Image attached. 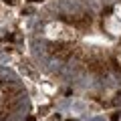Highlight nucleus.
Listing matches in <instances>:
<instances>
[{"mask_svg": "<svg viewBox=\"0 0 121 121\" xmlns=\"http://www.w3.org/2000/svg\"><path fill=\"white\" fill-rule=\"evenodd\" d=\"M75 48L77 47H73L71 43H51L48 44V52H51L52 56H56V59H60V60L73 59Z\"/></svg>", "mask_w": 121, "mask_h": 121, "instance_id": "f257e3e1", "label": "nucleus"}, {"mask_svg": "<svg viewBox=\"0 0 121 121\" xmlns=\"http://www.w3.org/2000/svg\"><path fill=\"white\" fill-rule=\"evenodd\" d=\"M63 20L69 22V24H73L75 28H79V30H85V28H89V26L93 24V16L87 14V12H83V14H73V16H65Z\"/></svg>", "mask_w": 121, "mask_h": 121, "instance_id": "f03ea898", "label": "nucleus"}, {"mask_svg": "<svg viewBox=\"0 0 121 121\" xmlns=\"http://www.w3.org/2000/svg\"><path fill=\"white\" fill-rule=\"evenodd\" d=\"M111 121H119V113H113V115H111Z\"/></svg>", "mask_w": 121, "mask_h": 121, "instance_id": "7ed1b4c3", "label": "nucleus"}, {"mask_svg": "<svg viewBox=\"0 0 121 121\" xmlns=\"http://www.w3.org/2000/svg\"><path fill=\"white\" fill-rule=\"evenodd\" d=\"M4 2L6 4H14V0H4Z\"/></svg>", "mask_w": 121, "mask_h": 121, "instance_id": "20e7f679", "label": "nucleus"}, {"mask_svg": "<svg viewBox=\"0 0 121 121\" xmlns=\"http://www.w3.org/2000/svg\"><path fill=\"white\" fill-rule=\"evenodd\" d=\"M26 121H36V119H35V117H26Z\"/></svg>", "mask_w": 121, "mask_h": 121, "instance_id": "39448f33", "label": "nucleus"}, {"mask_svg": "<svg viewBox=\"0 0 121 121\" xmlns=\"http://www.w3.org/2000/svg\"><path fill=\"white\" fill-rule=\"evenodd\" d=\"M30 2H40V0H30Z\"/></svg>", "mask_w": 121, "mask_h": 121, "instance_id": "423d86ee", "label": "nucleus"}]
</instances>
